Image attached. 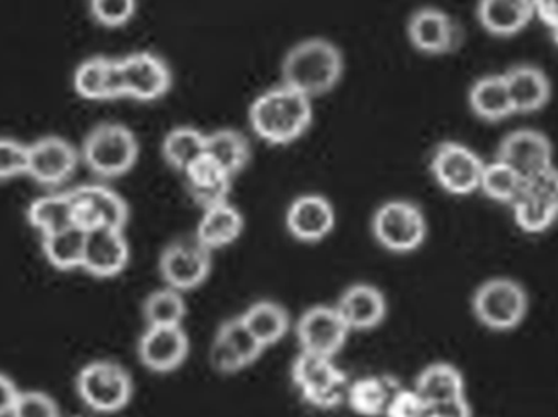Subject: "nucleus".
Instances as JSON below:
<instances>
[{
  "mask_svg": "<svg viewBox=\"0 0 558 417\" xmlns=\"http://www.w3.org/2000/svg\"><path fill=\"white\" fill-rule=\"evenodd\" d=\"M78 398L100 415H114L130 406L134 396L131 373L114 360L98 359L85 364L75 379Z\"/></svg>",
  "mask_w": 558,
  "mask_h": 417,
  "instance_id": "obj_6",
  "label": "nucleus"
},
{
  "mask_svg": "<svg viewBox=\"0 0 558 417\" xmlns=\"http://www.w3.org/2000/svg\"><path fill=\"white\" fill-rule=\"evenodd\" d=\"M118 61L123 75L124 98L150 103L162 100L172 90V68L157 52L134 51Z\"/></svg>",
  "mask_w": 558,
  "mask_h": 417,
  "instance_id": "obj_13",
  "label": "nucleus"
},
{
  "mask_svg": "<svg viewBox=\"0 0 558 417\" xmlns=\"http://www.w3.org/2000/svg\"><path fill=\"white\" fill-rule=\"evenodd\" d=\"M183 295V292L167 285L150 292L143 304L146 327H183L189 315Z\"/></svg>",
  "mask_w": 558,
  "mask_h": 417,
  "instance_id": "obj_34",
  "label": "nucleus"
},
{
  "mask_svg": "<svg viewBox=\"0 0 558 417\" xmlns=\"http://www.w3.org/2000/svg\"><path fill=\"white\" fill-rule=\"evenodd\" d=\"M131 249L124 230L100 226L85 233L82 269L97 279L120 275L130 265Z\"/></svg>",
  "mask_w": 558,
  "mask_h": 417,
  "instance_id": "obj_17",
  "label": "nucleus"
},
{
  "mask_svg": "<svg viewBox=\"0 0 558 417\" xmlns=\"http://www.w3.org/2000/svg\"><path fill=\"white\" fill-rule=\"evenodd\" d=\"M426 417H448V416L439 415V413H428V415H426Z\"/></svg>",
  "mask_w": 558,
  "mask_h": 417,
  "instance_id": "obj_46",
  "label": "nucleus"
},
{
  "mask_svg": "<svg viewBox=\"0 0 558 417\" xmlns=\"http://www.w3.org/2000/svg\"><path fill=\"white\" fill-rule=\"evenodd\" d=\"M75 94L90 101L120 100L124 98L123 75L118 58L92 56L77 65L74 72Z\"/></svg>",
  "mask_w": 558,
  "mask_h": 417,
  "instance_id": "obj_20",
  "label": "nucleus"
},
{
  "mask_svg": "<svg viewBox=\"0 0 558 417\" xmlns=\"http://www.w3.org/2000/svg\"><path fill=\"white\" fill-rule=\"evenodd\" d=\"M534 10L537 19L546 23L547 28L558 25V0H534Z\"/></svg>",
  "mask_w": 558,
  "mask_h": 417,
  "instance_id": "obj_43",
  "label": "nucleus"
},
{
  "mask_svg": "<svg viewBox=\"0 0 558 417\" xmlns=\"http://www.w3.org/2000/svg\"><path fill=\"white\" fill-rule=\"evenodd\" d=\"M536 16L534 0H478L482 28L498 38H511L527 28Z\"/></svg>",
  "mask_w": 558,
  "mask_h": 417,
  "instance_id": "obj_23",
  "label": "nucleus"
},
{
  "mask_svg": "<svg viewBox=\"0 0 558 417\" xmlns=\"http://www.w3.org/2000/svg\"><path fill=\"white\" fill-rule=\"evenodd\" d=\"M211 271L213 252L195 235L180 236L160 253L159 272L163 285L183 294L202 287Z\"/></svg>",
  "mask_w": 558,
  "mask_h": 417,
  "instance_id": "obj_9",
  "label": "nucleus"
},
{
  "mask_svg": "<svg viewBox=\"0 0 558 417\" xmlns=\"http://www.w3.org/2000/svg\"><path fill=\"white\" fill-rule=\"evenodd\" d=\"M410 45L426 56H448L458 51L464 35L454 16L438 7H420L407 22Z\"/></svg>",
  "mask_w": 558,
  "mask_h": 417,
  "instance_id": "obj_14",
  "label": "nucleus"
},
{
  "mask_svg": "<svg viewBox=\"0 0 558 417\" xmlns=\"http://www.w3.org/2000/svg\"><path fill=\"white\" fill-rule=\"evenodd\" d=\"M549 196L558 216V179L556 180V183H554L553 188H550Z\"/></svg>",
  "mask_w": 558,
  "mask_h": 417,
  "instance_id": "obj_44",
  "label": "nucleus"
},
{
  "mask_svg": "<svg viewBox=\"0 0 558 417\" xmlns=\"http://www.w3.org/2000/svg\"><path fill=\"white\" fill-rule=\"evenodd\" d=\"M10 417H62L58 403L39 390H20Z\"/></svg>",
  "mask_w": 558,
  "mask_h": 417,
  "instance_id": "obj_39",
  "label": "nucleus"
},
{
  "mask_svg": "<svg viewBox=\"0 0 558 417\" xmlns=\"http://www.w3.org/2000/svg\"><path fill=\"white\" fill-rule=\"evenodd\" d=\"M137 0H90V13L105 28H121L134 19Z\"/></svg>",
  "mask_w": 558,
  "mask_h": 417,
  "instance_id": "obj_37",
  "label": "nucleus"
},
{
  "mask_svg": "<svg viewBox=\"0 0 558 417\" xmlns=\"http://www.w3.org/2000/svg\"><path fill=\"white\" fill-rule=\"evenodd\" d=\"M514 114L544 110L553 98V82L544 69L534 64H517L504 72Z\"/></svg>",
  "mask_w": 558,
  "mask_h": 417,
  "instance_id": "obj_21",
  "label": "nucleus"
},
{
  "mask_svg": "<svg viewBox=\"0 0 558 417\" xmlns=\"http://www.w3.org/2000/svg\"><path fill=\"white\" fill-rule=\"evenodd\" d=\"M413 389L422 396L429 413L448 417H472L464 376L452 364H429L416 377Z\"/></svg>",
  "mask_w": 558,
  "mask_h": 417,
  "instance_id": "obj_11",
  "label": "nucleus"
},
{
  "mask_svg": "<svg viewBox=\"0 0 558 417\" xmlns=\"http://www.w3.org/2000/svg\"><path fill=\"white\" fill-rule=\"evenodd\" d=\"M190 356V338L185 327H146L137 341V357L154 373H172Z\"/></svg>",
  "mask_w": 558,
  "mask_h": 417,
  "instance_id": "obj_16",
  "label": "nucleus"
},
{
  "mask_svg": "<svg viewBox=\"0 0 558 417\" xmlns=\"http://www.w3.org/2000/svg\"><path fill=\"white\" fill-rule=\"evenodd\" d=\"M550 36H553L554 42L558 46V25L550 26Z\"/></svg>",
  "mask_w": 558,
  "mask_h": 417,
  "instance_id": "obj_45",
  "label": "nucleus"
},
{
  "mask_svg": "<svg viewBox=\"0 0 558 417\" xmlns=\"http://www.w3.org/2000/svg\"><path fill=\"white\" fill-rule=\"evenodd\" d=\"M485 162L475 150L456 140L439 143L429 159L436 185L452 196L474 195L481 188Z\"/></svg>",
  "mask_w": 558,
  "mask_h": 417,
  "instance_id": "obj_10",
  "label": "nucleus"
},
{
  "mask_svg": "<svg viewBox=\"0 0 558 417\" xmlns=\"http://www.w3.org/2000/svg\"><path fill=\"white\" fill-rule=\"evenodd\" d=\"M400 383L389 377L367 376L350 382L347 390L348 408L363 417H384L387 405Z\"/></svg>",
  "mask_w": 558,
  "mask_h": 417,
  "instance_id": "obj_27",
  "label": "nucleus"
},
{
  "mask_svg": "<svg viewBox=\"0 0 558 417\" xmlns=\"http://www.w3.org/2000/svg\"><path fill=\"white\" fill-rule=\"evenodd\" d=\"M241 318L265 349L277 346L291 331L289 311L275 301L255 302Z\"/></svg>",
  "mask_w": 558,
  "mask_h": 417,
  "instance_id": "obj_28",
  "label": "nucleus"
},
{
  "mask_svg": "<svg viewBox=\"0 0 558 417\" xmlns=\"http://www.w3.org/2000/svg\"><path fill=\"white\" fill-rule=\"evenodd\" d=\"M335 307L343 317L351 333H366L376 330L387 317V298L379 287L357 282L341 292Z\"/></svg>",
  "mask_w": 558,
  "mask_h": 417,
  "instance_id": "obj_19",
  "label": "nucleus"
},
{
  "mask_svg": "<svg viewBox=\"0 0 558 417\" xmlns=\"http://www.w3.org/2000/svg\"><path fill=\"white\" fill-rule=\"evenodd\" d=\"M78 162L81 152L64 137H39L28 144L26 175L39 185L59 186L72 179Z\"/></svg>",
  "mask_w": 558,
  "mask_h": 417,
  "instance_id": "obj_15",
  "label": "nucleus"
},
{
  "mask_svg": "<svg viewBox=\"0 0 558 417\" xmlns=\"http://www.w3.org/2000/svg\"><path fill=\"white\" fill-rule=\"evenodd\" d=\"M245 229V219L241 210L235 208L231 201L222 203V205L215 206L202 210L198 225H196L193 235L213 253L218 249L228 248L234 245Z\"/></svg>",
  "mask_w": 558,
  "mask_h": 417,
  "instance_id": "obj_24",
  "label": "nucleus"
},
{
  "mask_svg": "<svg viewBox=\"0 0 558 417\" xmlns=\"http://www.w3.org/2000/svg\"><path fill=\"white\" fill-rule=\"evenodd\" d=\"M301 353L335 359L347 346L351 331L335 305L307 308L294 324Z\"/></svg>",
  "mask_w": 558,
  "mask_h": 417,
  "instance_id": "obj_12",
  "label": "nucleus"
},
{
  "mask_svg": "<svg viewBox=\"0 0 558 417\" xmlns=\"http://www.w3.org/2000/svg\"><path fill=\"white\" fill-rule=\"evenodd\" d=\"M301 91L279 84L258 95L248 108V124L268 146L298 143L314 123V105Z\"/></svg>",
  "mask_w": 558,
  "mask_h": 417,
  "instance_id": "obj_1",
  "label": "nucleus"
},
{
  "mask_svg": "<svg viewBox=\"0 0 558 417\" xmlns=\"http://www.w3.org/2000/svg\"><path fill=\"white\" fill-rule=\"evenodd\" d=\"M343 74V51L320 36L295 42L281 61V84L301 91L311 100L333 91Z\"/></svg>",
  "mask_w": 558,
  "mask_h": 417,
  "instance_id": "obj_2",
  "label": "nucleus"
},
{
  "mask_svg": "<svg viewBox=\"0 0 558 417\" xmlns=\"http://www.w3.org/2000/svg\"><path fill=\"white\" fill-rule=\"evenodd\" d=\"M209 364L221 376H235V373H241L242 370L247 369L244 360L218 334H216L211 347H209Z\"/></svg>",
  "mask_w": 558,
  "mask_h": 417,
  "instance_id": "obj_41",
  "label": "nucleus"
},
{
  "mask_svg": "<svg viewBox=\"0 0 558 417\" xmlns=\"http://www.w3.org/2000/svg\"><path fill=\"white\" fill-rule=\"evenodd\" d=\"M140 140L126 124H97L88 131L82 143L81 159L94 175L104 180L121 179L140 160Z\"/></svg>",
  "mask_w": 558,
  "mask_h": 417,
  "instance_id": "obj_3",
  "label": "nucleus"
},
{
  "mask_svg": "<svg viewBox=\"0 0 558 417\" xmlns=\"http://www.w3.org/2000/svg\"><path fill=\"white\" fill-rule=\"evenodd\" d=\"M495 159L517 170L531 189L549 193L558 179L553 143L531 127L508 133L500 140Z\"/></svg>",
  "mask_w": 558,
  "mask_h": 417,
  "instance_id": "obj_4",
  "label": "nucleus"
},
{
  "mask_svg": "<svg viewBox=\"0 0 558 417\" xmlns=\"http://www.w3.org/2000/svg\"><path fill=\"white\" fill-rule=\"evenodd\" d=\"M206 154L232 179L244 172L254 157L251 139L235 127H219L206 133Z\"/></svg>",
  "mask_w": 558,
  "mask_h": 417,
  "instance_id": "obj_26",
  "label": "nucleus"
},
{
  "mask_svg": "<svg viewBox=\"0 0 558 417\" xmlns=\"http://www.w3.org/2000/svg\"><path fill=\"white\" fill-rule=\"evenodd\" d=\"M291 379L301 398L320 412L343 405L350 385L347 373L335 364V359L307 353H299L295 357Z\"/></svg>",
  "mask_w": 558,
  "mask_h": 417,
  "instance_id": "obj_8",
  "label": "nucleus"
},
{
  "mask_svg": "<svg viewBox=\"0 0 558 417\" xmlns=\"http://www.w3.org/2000/svg\"><path fill=\"white\" fill-rule=\"evenodd\" d=\"M475 320L494 333L518 330L530 314L531 301L526 287L513 278L487 279L472 295Z\"/></svg>",
  "mask_w": 558,
  "mask_h": 417,
  "instance_id": "obj_5",
  "label": "nucleus"
},
{
  "mask_svg": "<svg viewBox=\"0 0 558 417\" xmlns=\"http://www.w3.org/2000/svg\"><path fill=\"white\" fill-rule=\"evenodd\" d=\"M26 165L28 146L12 137H0V183L26 175Z\"/></svg>",
  "mask_w": 558,
  "mask_h": 417,
  "instance_id": "obj_38",
  "label": "nucleus"
},
{
  "mask_svg": "<svg viewBox=\"0 0 558 417\" xmlns=\"http://www.w3.org/2000/svg\"><path fill=\"white\" fill-rule=\"evenodd\" d=\"M186 192L199 209L205 210L231 201L232 179L208 154L199 157L183 173Z\"/></svg>",
  "mask_w": 558,
  "mask_h": 417,
  "instance_id": "obj_22",
  "label": "nucleus"
},
{
  "mask_svg": "<svg viewBox=\"0 0 558 417\" xmlns=\"http://www.w3.org/2000/svg\"><path fill=\"white\" fill-rule=\"evenodd\" d=\"M511 208L518 229L531 235L547 232L558 219L549 193L539 189L527 188Z\"/></svg>",
  "mask_w": 558,
  "mask_h": 417,
  "instance_id": "obj_33",
  "label": "nucleus"
},
{
  "mask_svg": "<svg viewBox=\"0 0 558 417\" xmlns=\"http://www.w3.org/2000/svg\"><path fill=\"white\" fill-rule=\"evenodd\" d=\"M163 160L170 169L185 173L195 160L206 154V133L195 126H175L162 140Z\"/></svg>",
  "mask_w": 558,
  "mask_h": 417,
  "instance_id": "obj_30",
  "label": "nucleus"
},
{
  "mask_svg": "<svg viewBox=\"0 0 558 417\" xmlns=\"http://www.w3.org/2000/svg\"><path fill=\"white\" fill-rule=\"evenodd\" d=\"M428 413V406L413 387L412 389L400 387L390 398L384 417H426Z\"/></svg>",
  "mask_w": 558,
  "mask_h": 417,
  "instance_id": "obj_40",
  "label": "nucleus"
},
{
  "mask_svg": "<svg viewBox=\"0 0 558 417\" xmlns=\"http://www.w3.org/2000/svg\"><path fill=\"white\" fill-rule=\"evenodd\" d=\"M469 107L485 123H501L513 116V103L504 74L478 77L469 88Z\"/></svg>",
  "mask_w": 558,
  "mask_h": 417,
  "instance_id": "obj_25",
  "label": "nucleus"
},
{
  "mask_svg": "<svg viewBox=\"0 0 558 417\" xmlns=\"http://www.w3.org/2000/svg\"><path fill=\"white\" fill-rule=\"evenodd\" d=\"M85 233L87 232L72 225L51 235L41 236L43 255L46 261L62 272L82 269Z\"/></svg>",
  "mask_w": 558,
  "mask_h": 417,
  "instance_id": "obj_31",
  "label": "nucleus"
},
{
  "mask_svg": "<svg viewBox=\"0 0 558 417\" xmlns=\"http://www.w3.org/2000/svg\"><path fill=\"white\" fill-rule=\"evenodd\" d=\"M526 189L527 185L523 176L507 163L497 159L494 162L485 163L481 188H478L485 198L498 203V205L513 206Z\"/></svg>",
  "mask_w": 558,
  "mask_h": 417,
  "instance_id": "obj_32",
  "label": "nucleus"
},
{
  "mask_svg": "<svg viewBox=\"0 0 558 417\" xmlns=\"http://www.w3.org/2000/svg\"><path fill=\"white\" fill-rule=\"evenodd\" d=\"M20 390L5 373L0 372V417H10L13 405L19 398Z\"/></svg>",
  "mask_w": 558,
  "mask_h": 417,
  "instance_id": "obj_42",
  "label": "nucleus"
},
{
  "mask_svg": "<svg viewBox=\"0 0 558 417\" xmlns=\"http://www.w3.org/2000/svg\"><path fill=\"white\" fill-rule=\"evenodd\" d=\"M284 223L289 235L298 242L320 243L333 233L337 212L330 199L317 193H307L289 205Z\"/></svg>",
  "mask_w": 558,
  "mask_h": 417,
  "instance_id": "obj_18",
  "label": "nucleus"
},
{
  "mask_svg": "<svg viewBox=\"0 0 558 417\" xmlns=\"http://www.w3.org/2000/svg\"><path fill=\"white\" fill-rule=\"evenodd\" d=\"M371 232L386 252L410 255L425 245L428 220L416 203L390 199L374 210Z\"/></svg>",
  "mask_w": 558,
  "mask_h": 417,
  "instance_id": "obj_7",
  "label": "nucleus"
},
{
  "mask_svg": "<svg viewBox=\"0 0 558 417\" xmlns=\"http://www.w3.org/2000/svg\"><path fill=\"white\" fill-rule=\"evenodd\" d=\"M97 213L101 226L126 229L130 222V206L120 193L107 185H82L74 188Z\"/></svg>",
  "mask_w": 558,
  "mask_h": 417,
  "instance_id": "obj_35",
  "label": "nucleus"
},
{
  "mask_svg": "<svg viewBox=\"0 0 558 417\" xmlns=\"http://www.w3.org/2000/svg\"><path fill=\"white\" fill-rule=\"evenodd\" d=\"M74 205L71 192L52 193L35 199L26 209L29 225L46 236L74 225Z\"/></svg>",
  "mask_w": 558,
  "mask_h": 417,
  "instance_id": "obj_29",
  "label": "nucleus"
},
{
  "mask_svg": "<svg viewBox=\"0 0 558 417\" xmlns=\"http://www.w3.org/2000/svg\"><path fill=\"white\" fill-rule=\"evenodd\" d=\"M219 338L226 341L232 349L238 353V356L244 360L245 366L251 367L264 356L265 347L258 343L257 338L251 333L247 324L242 320L241 315L238 317L229 318L225 323L219 327Z\"/></svg>",
  "mask_w": 558,
  "mask_h": 417,
  "instance_id": "obj_36",
  "label": "nucleus"
}]
</instances>
